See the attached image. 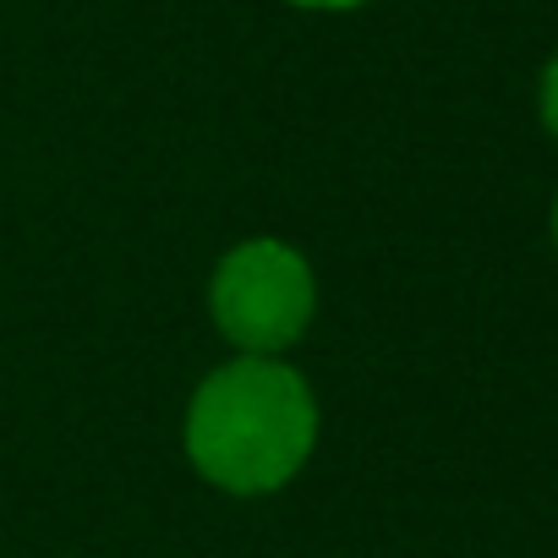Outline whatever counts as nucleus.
<instances>
[{"instance_id":"2","label":"nucleus","mask_w":558,"mask_h":558,"mask_svg":"<svg viewBox=\"0 0 558 558\" xmlns=\"http://www.w3.org/2000/svg\"><path fill=\"white\" fill-rule=\"evenodd\" d=\"M208 318L235 356H286L318 318V274L286 235H246L208 274Z\"/></svg>"},{"instance_id":"1","label":"nucleus","mask_w":558,"mask_h":558,"mask_svg":"<svg viewBox=\"0 0 558 558\" xmlns=\"http://www.w3.org/2000/svg\"><path fill=\"white\" fill-rule=\"evenodd\" d=\"M324 433L318 395L286 356H230L197 378L181 444L192 471L230 498H268L291 487Z\"/></svg>"},{"instance_id":"3","label":"nucleus","mask_w":558,"mask_h":558,"mask_svg":"<svg viewBox=\"0 0 558 558\" xmlns=\"http://www.w3.org/2000/svg\"><path fill=\"white\" fill-rule=\"evenodd\" d=\"M542 121H547V132L558 137V56H553L547 72H542Z\"/></svg>"},{"instance_id":"5","label":"nucleus","mask_w":558,"mask_h":558,"mask_svg":"<svg viewBox=\"0 0 558 558\" xmlns=\"http://www.w3.org/2000/svg\"><path fill=\"white\" fill-rule=\"evenodd\" d=\"M553 241H558V203H553Z\"/></svg>"},{"instance_id":"4","label":"nucleus","mask_w":558,"mask_h":558,"mask_svg":"<svg viewBox=\"0 0 558 558\" xmlns=\"http://www.w3.org/2000/svg\"><path fill=\"white\" fill-rule=\"evenodd\" d=\"M291 7H302V12H362L373 0H291Z\"/></svg>"}]
</instances>
